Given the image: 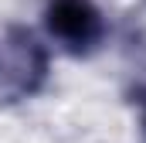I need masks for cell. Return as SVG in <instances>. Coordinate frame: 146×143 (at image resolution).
I'll return each instance as SVG.
<instances>
[{
    "mask_svg": "<svg viewBox=\"0 0 146 143\" xmlns=\"http://www.w3.org/2000/svg\"><path fill=\"white\" fill-rule=\"evenodd\" d=\"M48 24L72 48H88L102 34V21L88 0H54L48 10Z\"/></svg>",
    "mask_w": 146,
    "mask_h": 143,
    "instance_id": "1",
    "label": "cell"
}]
</instances>
